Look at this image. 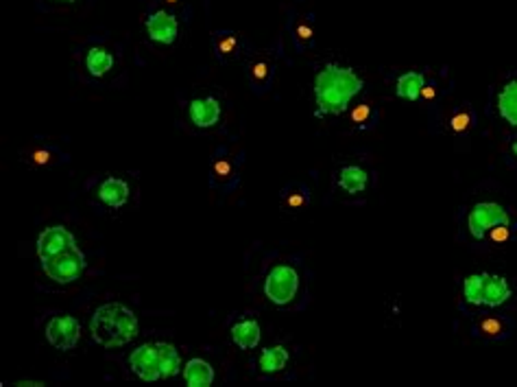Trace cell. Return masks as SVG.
<instances>
[{
    "label": "cell",
    "instance_id": "obj_15",
    "mask_svg": "<svg viewBox=\"0 0 517 387\" xmlns=\"http://www.w3.org/2000/svg\"><path fill=\"white\" fill-rule=\"evenodd\" d=\"M212 46H214V55L220 62H232L241 55V37H238V33L223 29V31L214 33Z\"/></svg>",
    "mask_w": 517,
    "mask_h": 387
},
{
    "label": "cell",
    "instance_id": "obj_19",
    "mask_svg": "<svg viewBox=\"0 0 517 387\" xmlns=\"http://www.w3.org/2000/svg\"><path fill=\"white\" fill-rule=\"evenodd\" d=\"M498 109L502 118L517 127V79L509 81L498 94Z\"/></svg>",
    "mask_w": 517,
    "mask_h": 387
},
{
    "label": "cell",
    "instance_id": "obj_21",
    "mask_svg": "<svg viewBox=\"0 0 517 387\" xmlns=\"http://www.w3.org/2000/svg\"><path fill=\"white\" fill-rule=\"evenodd\" d=\"M288 361V352L284 345H271V348H264L258 357V366L262 372H282Z\"/></svg>",
    "mask_w": 517,
    "mask_h": 387
},
{
    "label": "cell",
    "instance_id": "obj_13",
    "mask_svg": "<svg viewBox=\"0 0 517 387\" xmlns=\"http://www.w3.org/2000/svg\"><path fill=\"white\" fill-rule=\"evenodd\" d=\"M238 179V167H236V160L229 156H218L212 164V171H209V182L216 188H232Z\"/></svg>",
    "mask_w": 517,
    "mask_h": 387
},
{
    "label": "cell",
    "instance_id": "obj_4",
    "mask_svg": "<svg viewBox=\"0 0 517 387\" xmlns=\"http://www.w3.org/2000/svg\"><path fill=\"white\" fill-rule=\"evenodd\" d=\"M297 291H299V273L290 265L273 267L267 276V280H264V294L277 307L288 304L297 296Z\"/></svg>",
    "mask_w": 517,
    "mask_h": 387
},
{
    "label": "cell",
    "instance_id": "obj_7",
    "mask_svg": "<svg viewBox=\"0 0 517 387\" xmlns=\"http://www.w3.org/2000/svg\"><path fill=\"white\" fill-rule=\"evenodd\" d=\"M129 368L138 379L147 383L162 379V366H160V350L158 343H142L129 354Z\"/></svg>",
    "mask_w": 517,
    "mask_h": 387
},
{
    "label": "cell",
    "instance_id": "obj_5",
    "mask_svg": "<svg viewBox=\"0 0 517 387\" xmlns=\"http://www.w3.org/2000/svg\"><path fill=\"white\" fill-rule=\"evenodd\" d=\"M509 224H511L509 213L496 201L476 204L467 217V228L471 232V237L478 239V241H482L487 230H491L494 226H509Z\"/></svg>",
    "mask_w": 517,
    "mask_h": 387
},
{
    "label": "cell",
    "instance_id": "obj_29",
    "mask_svg": "<svg viewBox=\"0 0 517 387\" xmlns=\"http://www.w3.org/2000/svg\"><path fill=\"white\" fill-rule=\"evenodd\" d=\"M448 125H450V129H452L454 134H465V132H469L471 125H473V112H471L469 107H460V109H456V112L450 116Z\"/></svg>",
    "mask_w": 517,
    "mask_h": 387
},
{
    "label": "cell",
    "instance_id": "obj_20",
    "mask_svg": "<svg viewBox=\"0 0 517 387\" xmlns=\"http://www.w3.org/2000/svg\"><path fill=\"white\" fill-rule=\"evenodd\" d=\"M426 86V77H424V73H417V71H413V73H406V75H402L400 79H397V88H395V92H397V96L400 99H406V101H417L419 96H422V88Z\"/></svg>",
    "mask_w": 517,
    "mask_h": 387
},
{
    "label": "cell",
    "instance_id": "obj_24",
    "mask_svg": "<svg viewBox=\"0 0 517 387\" xmlns=\"http://www.w3.org/2000/svg\"><path fill=\"white\" fill-rule=\"evenodd\" d=\"M509 322L502 320V317H482V320L476 324V335L487 337V339H500L509 335Z\"/></svg>",
    "mask_w": 517,
    "mask_h": 387
},
{
    "label": "cell",
    "instance_id": "obj_23",
    "mask_svg": "<svg viewBox=\"0 0 517 387\" xmlns=\"http://www.w3.org/2000/svg\"><path fill=\"white\" fill-rule=\"evenodd\" d=\"M86 66L92 77H103L107 71H111V66H114V57L101 46H94L90 48L88 57H86Z\"/></svg>",
    "mask_w": 517,
    "mask_h": 387
},
{
    "label": "cell",
    "instance_id": "obj_28",
    "mask_svg": "<svg viewBox=\"0 0 517 387\" xmlns=\"http://www.w3.org/2000/svg\"><path fill=\"white\" fill-rule=\"evenodd\" d=\"M62 160H66V156H62L59 151L53 147H41L29 154V162L37 164V167H53V164H57Z\"/></svg>",
    "mask_w": 517,
    "mask_h": 387
},
{
    "label": "cell",
    "instance_id": "obj_17",
    "mask_svg": "<svg viewBox=\"0 0 517 387\" xmlns=\"http://www.w3.org/2000/svg\"><path fill=\"white\" fill-rule=\"evenodd\" d=\"M232 339L243 350H254L260 343V324L256 320H243L232 326Z\"/></svg>",
    "mask_w": 517,
    "mask_h": 387
},
{
    "label": "cell",
    "instance_id": "obj_36",
    "mask_svg": "<svg viewBox=\"0 0 517 387\" xmlns=\"http://www.w3.org/2000/svg\"><path fill=\"white\" fill-rule=\"evenodd\" d=\"M64 3H75V0H64Z\"/></svg>",
    "mask_w": 517,
    "mask_h": 387
},
{
    "label": "cell",
    "instance_id": "obj_11",
    "mask_svg": "<svg viewBox=\"0 0 517 387\" xmlns=\"http://www.w3.org/2000/svg\"><path fill=\"white\" fill-rule=\"evenodd\" d=\"M273 73H275V64L269 55H260V57H254L247 66V75L251 81V88H254L258 94L267 92L271 88L273 81Z\"/></svg>",
    "mask_w": 517,
    "mask_h": 387
},
{
    "label": "cell",
    "instance_id": "obj_10",
    "mask_svg": "<svg viewBox=\"0 0 517 387\" xmlns=\"http://www.w3.org/2000/svg\"><path fill=\"white\" fill-rule=\"evenodd\" d=\"M188 116L194 125L201 127V129L214 127L220 120V103H218V99H214V96H201V99H194V101H190Z\"/></svg>",
    "mask_w": 517,
    "mask_h": 387
},
{
    "label": "cell",
    "instance_id": "obj_1",
    "mask_svg": "<svg viewBox=\"0 0 517 387\" xmlns=\"http://www.w3.org/2000/svg\"><path fill=\"white\" fill-rule=\"evenodd\" d=\"M362 88H365V84L352 68L337 62L326 64L314 77V99L319 105L317 116L321 118L326 114H343L354 96L362 92Z\"/></svg>",
    "mask_w": 517,
    "mask_h": 387
},
{
    "label": "cell",
    "instance_id": "obj_35",
    "mask_svg": "<svg viewBox=\"0 0 517 387\" xmlns=\"http://www.w3.org/2000/svg\"><path fill=\"white\" fill-rule=\"evenodd\" d=\"M513 154L517 156V143H513Z\"/></svg>",
    "mask_w": 517,
    "mask_h": 387
},
{
    "label": "cell",
    "instance_id": "obj_30",
    "mask_svg": "<svg viewBox=\"0 0 517 387\" xmlns=\"http://www.w3.org/2000/svg\"><path fill=\"white\" fill-rule=\"evenodd\" d=\"M312 37H314V29L308 20H299L292 26V39H295V44L299 48H306L312 44Z\"/></svg>",
    "mask_w": 517,
    "mask_h": 387
},
{
    "label": "cell",
    "instance_id": "obj_32",
    "mask_svg": "<svg viewBox=\"0 0 517 387\" xmlns=\"http://www.w3.org/2000/svg\"><path fill=\"white\" fill-rule=\"evenodd\" d=\"M422 96H424L426 101H435V99H437V86H432V84H430V86H424V88H422Z\"/></svg>",
    "mask_w": 517,
    "mask_h": 387
},
{
    "label": "cell",
    "instance_id": "obj_31",
    "mask_svg": "<svg viewBox=\"0 0 517 387\" xmlns=\"http://www.w3.org/2000/svg\"><path fill=\"white\" fill-rule=\"evenodd\" d=\"M489 237H491V241L494 243H507L509 241V237H511V230H509V226H494L491 228V234H489Z\"/></svg>",
    "mask_w": 517,
    "mask_h": 387
},
{
    "label": "cell",
    "instance_id": "obj_3",
    "mask_svg": "<svg viewBox=\"0 0 517 387\" xmlns=\"http://www.w3.org/2000/svg\"><path fill=\"white\" fill-rule=\"evenodd\" d=\"M41 267H44V271L50 280L59 282V285H68V282H75L77 278H81V273L86 271V256H83V252L77 245H73L59 254L41 260Z\"/></svg>",
    "mask_w": 517,
    "mask_h": 387
},
{
    "label": "cell",
    "instance_id": "obj_25",
    "mask_svg": "<svg viewBox=\"0 0 517 387\" xmlns=\"http://www.w3.org/2000/svg\"><path fill=\"white\" fill-rule=\"evenodd\" d=\"M489 278V273L482 271V273H471L465 278L463 282V294H465V300L469 304H478V307H482V289H485V282Z\"/></svg>",
    "mask_w": 517,
    "mask_h": 387
},
{
    "label": "cell",
    "instance_id": "obj_14",
    "mask_svg": "<svg viewBox=\"0 0 517 387\" xmlns=\"http://www.w3.org/2000/svg\"><path fill=\"white\" fill-rule=\"evenodd\" d=\"M99 199L109 208H120L129 199V184L118 177H107L99 186Z\"/></svg>",
    "mask_w": 517,
    "mask_h": 387
},
{
    "label": "cell",
    "instance_id": "obj_18",
    "mask_svg": "<svg viewBox=\"0 0 517 387\" xmlns=\"http://www.w3.org/2000/svg\"><path fill=\"white\" fill-rule=\"evenodd\" d=\"M367 182H369L367 171L360 169V167H354V164L343 167L339 173V186L343 190H347L349 195H358V192H362L367 188Z\"/></svg>",
    "mask_w": 517,
    "mask_h": 387
},
{
    "label": "cell",
    "instance_id": "obj_33",
    "mask_svg": "<svg viewBox=\"0 0 517 387\" xmlns=\"http://www.w3.org/2000/svg\"><path fill=\"white\" fill-rule=\"evenodd\" d=\"M18 385H33V387H39L41 383H37V381H20Z\"/></svg>",
    "mask_w": 517,
    "mask_h": 387
},
{
    "label": "cell",
    "instance_id": "obj_8",
    "mask_svg": "<svg viewBox=\"0 0 517 387\" xmlns=\"http://www.w3.org/2000/svg\"><path fill=\"white\" fill-rule=\"evenodd\" d=\"M73 245H75L73 232L64 226H53V228H46L37 237V256H39V260H46V258L59 254Z\"/></svg>",
    "mask_w": 517,
    "mask_h": 387
},
{
    "label": "cell",
    "instance_id": "obj_34",
    "mask_svg": "<svg viewBox=\"0 0 517 387\" xmlns=\"http://www.w3.org/2000/svg\"><path fill=\"white\" fill-rule=\"evenodd\" d=\"M164 3H169V5H179L181 0H164Z\"/></svg>",
    "mask_w": 517,
    "mask_h": 387
},
{
    "label": "cell",
    "instance_id": "obj_2",
    "mask_svg": "<svg viewBox=\"0 0 517 387\" xmlns=\"http://www.w3.org/2000/svg\"><path fill=\"white\" fill-rule=\"evenodd\" d=\"M92 339L103 348H118L138 337L140 324L131 309L120 302H107L99 307L90 322Z\"/></svg>",
    "mask_w": 517,
    "mask_h": 387
},
{
    "label": "cell",
    "instance_id": "obj_16",
    "mask_svg": "<svg viewBox=\"0 0 517 387\" xmlns=\"http://www.w3.org/2000/svg\"><path fill=\"white\" fill-rule=\"evenodd\" d=\"M184 379L188 387H209L214 381V368L203 359H190L184 368Z\"/></svg>",
    "mask_w": 517,
    "mask_h": 387
},
{
    "label": "cell",
    "instance_id": "obj_12",
    "mask_svg": "<svg viewBox=\"0 0 517 387\" xmlns=\"http://www.w3.org/2000/svg\"><path fill=\"white\" fill-rule=\"evenodd\" d=\"M513 296L511 291V285L507 278H502V276L498 273H489V278L485 282V289H482V304L485 307H502L505 302H509V298Z\"/></svg>",
    "mask_w": 517,
    "mask_h": 387
},
{
    "label": "cell",
    "instance_id": "obj_9",
    "mask_svg": "<svg viewBox=\"0 0 517 387\" xmlns=\"http://www.w3.org/2000/svg\"><path fill=\"white\" fill-rule=\"evenodd\" d=\"M177 33H179V22L173 13L160 9L147 18V35L153 39V42L169 46L177 39Z\"/></svg>",
    "mask_w": 517,
    "mask_h": 387
},
{
    "label": "cell",
    "instance_id": "obj_6",
    "mask_svg": "<svg viewBox=\"0 0 517 387\" xmlns=\"http://www.w3.org/2000/svg\"><path fill=\"white\" fill-rule=\"evenodd\" d=\"M81 333V324L75 315H53L46 324V339L57 350H73Z\"/></svg>",
    "mask_w": 517,
    "mask_h": 387
},
{
    "label": "cell",
    "instance_id": "obj_26",
    "mask_svg": "<svg viewBox=\"0 0 517 387\" xmlns=\"http://www.w3.org/2000/svg\"><path fill=\"white\" fill-rule=\"evenodd\" d=\"M282 204H284V208H288V210H303L306 206L310 204V192L306 186L297 184V186H292V188H288L284 192Z\"/></svg>",
    "mask_w": 517,
    "mask_h": 387
},
{
    "label": "cell",
    "instance_id": "obj_22",
    "mask_svg": "<svg viewBox=\"0 0 517 387\" xmlns=\"http://www.w3.org/2000/svg\"><path fill=\"white\" fill-rule=\"evenodd\" d=\"M160 350V366H162V379H173L181 368L179 350L169 341H156Z\"/></svg>",
    "mask_w": 517,
    "mask_h": 387
},
{
    "label": "cell",
    "instance_id": "obj_27",
    "mask_svg": "<svg viewBox=\"0 0 517 387\" xmlns=\"http://www.w3.org/2000/svg\"><path fill=\"white\" fill-rule=\"evenodd\" d=\"M349 120H352L354 127L360 129H369L375 123V109L371 103H358L352 112H349Z\"/></svg>",
    "mask_w": 517,
    "mask_h": 387
}]
</instances>
